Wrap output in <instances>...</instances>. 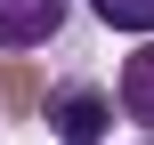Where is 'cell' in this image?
Returning a JSON list of instances; mask_svg holds the SVG:
<instances>
[{
    "label": "cell",
    "instance_id": "4",
    "mask_svg": "<svg viewBox=\"0 0 154 145\" xmlns=\"http://www.w3.org/2000/svg\"><path fill=\"white\" fill-rule=\"evenodd\" d=\"M41 97H49L41 73H32L24 57H8V65H0V105H8V113H41Z\"/></svg>",
    "mask_w": 154,
    "mask_h": 145
},
{
    "label": "cell",
    "instance_id": "5",
    "mask_svg": "<svg viewBox=\"0 0 154 145\" xmlns=\"http://www.w3.org/2000/svg\"><path fill=\"white\" fill-rule=\"evenodd\" d=\"M97 8V24H114V32H154V0H89Z\"/></svg>",
    "mask_w": 154,
    "mask_h": 145
},
{
    "label": "cell",
    "instance_id": "1",
    "mask_svg": "<svg viewBox=\"0 0 154 145\" xmlns=\"http://www.w3.org/2000/svg\"><path fill=\"white\" fill-rule=\"evenodd\" d=\"M41 121L57 129V145H106V129H114V97H106L97 81H57V89L41 97Z\"/></svg>",
    "mask_w": 154,
    "mask_h": 145
},
{
    "label": "cell",
    "instance_id": "6",
    "mask_svg": "<svg viewBox=\"0 0 154 145\" xmlns=\"http://www.w3.org/2000/svg\"><path fill=\"white\" fill-rule=\"evenodd\" d=\"M146 145H154V137H146Z\"/></svg>",
    "mask_w": 154,
    "mask_h": 145
},
{
    "label": "cell",
    "instance_id": "2",
    "mask_svg": "<svg viewBox=\"0 0 154 145\" xmlns=\"http://www.w3.org/2000/svg\"><path fill=\"white\" fill-rule=\"evenodd\" d=\"M65 16H73V0H0V48L8 57L16 48H49L65 32Z\"/></svg>",
    "mask_w": 154,
    "mask_h": 145
},
{
    "label": "cell",
    "instance_id": "3",
    "mask_svg": "<svg viewBox=\"0 0 154 145\" xmlns=\"http://www.w3.org/2000/svg\"><path fill=\"white\" fill-rule=\"evenodd\" d=\"M122 113H130V121H146V129H154V40H146V48H130V57H122Z\"/></svg>",
    "mask_w": 154,
    "mask_h": 145
}]
</instances>
